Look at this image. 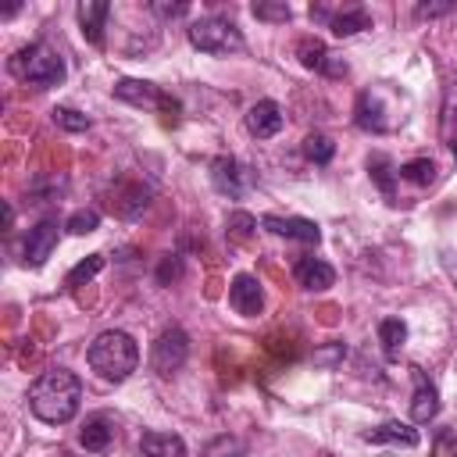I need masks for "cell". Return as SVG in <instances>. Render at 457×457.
<instances>
[{
  "mask_svg": "<svg viewBox=\"0 0 457 457\" xmlns=\"http://www.w3.org/2000/svg\"><path fill=\"white\" fill-rule=\"evenodd\" d=\"M189 43L204 54H236L243 50V32L236 29V21L221 14H207L189 25Z\"/></svg>",
  "mask_w": 457,
  "mask_h": 457,
  "instance_id": "277c9868",
  "label": "cell"
},
{
  "mask_svg": "<svg viewBox=\"0 0 457 457\" xmlns=\"http://www.w3.org/2000/svg\"><path fill=\"white\" fill-rule=\"evenodd\" d=\"M139 457H186V443L175 432H143Z\"/></svg>",
  "mask_w": 457,
  "mask_h": 457,
  "instance_id": "e0dca14e",
  "label": "cell"
},
{
  "mask_svg": "<svg viewBox=\"0 0 457 457\" xmlns=\"http://www.w3.org/2000/svg\"><path fill=\"white\" fill-rule=\"evenodd\" d=\"M439 132H443V143H446V150L457 157V79L450 82V89H446V96H443Z\"/></svg>",
  "mask_w": 457,
  "mask_h": 457,
  "instance_id": "ffe728a7",
  "label": "cell"
},
{
  "mask_svg": "<svg viewBox=\"0 0 457 457\" xmlns=\"http://www.w3.org/2000/svg\"><path fill=\"white\" fill-rule=\"evenodd\" d=\"M432 457H457V432H439Z\"/></svg>",
  "mask_w": 457,
  "mask_h": 457,
  "instance_id": "1f68e13d",
  "label": "cell"
},
{
  "mask_svg": "<svg viewBox=\"0 0 457 457\" xmlns=\"http://www.w3.org/2000/svg\"><path fill=\"white\" fill-rule=\"evenodd\" d=\"M211 182H214L218 193L232 196V200L243 196V168H239V161L236 157H218L211 164Z\"/></svg>",
  "mask_w": 457,
  "mask_h": 457,
  "instance_id": "2e32d148",
  "label": "cell"
},
{
  "mask_svg": "<svg viewBox=\"0 0 457 457\" xmlns=\"http://www.w3.org/2000/svg\"><path fill=\"white\" fill-rule=\"evenodd\" d=\"M343 357H346V346H343V343H332L328 350H318V353H314L318 364H336V361H343Z\"/></svg>",
  "mask_w": 457,
  "mask_h": 457,
  "instance_id": "d6a6232c",
  "label": "cell"
},
{
  "mask_svg": "<svg viewBox=\"0 0 457 457\" xmlns=\"http://www.w3.org/2000/svg\"><path fill=\"white\" fill-rule=\"evenodd\" d=\"M253 225H257V221H253L246 211H236V214L228 218V232H232V239H239V243L250 236V228H253Z\"/></svg>",
  "mask_w": 457,
  "mask_h": 457,
  "instance_id": "4dcf8cb0",
  "label": "cell"
},
{
  "mask_svg": "<svg viewBox=\"0 0 457 457\" xmlns=\"http://www.w3.org/2000/svg\"><path fill=\"white\" fill-rule=\"evenodd\" d=\"M82 382L68 368H50L29 386V411L46 425H68L79 414Z\"/></svg>",
  "mask_w": 457,
  "mask_h": 457,
  "instance_id": "6da1fadb",
  "label": "cell"
},
{
  "mask_svg": "<svg viewBox=\"0 0 457 457\" xmlns=\"http://www.w3.org/2000/svg\"><path fill=\"white\" fill-rule=\"evenodd\" d=\"M411 375H414V396H411V418L418 421V425H425V421H432L436 414H439V393H436V386L425 378V371L421 368H411Z\"/></svg>",
  "mask_w": 457,
  "mask_h": 457,
  "instance_id": "9c48e42d",
  "label": "cell"
},
{
  "mask_svg": "<svg viewBox=\"0 0 457 457\" xmlns=\"http://www.w3.org/2000/svg\"><path fill=\"white\" fill-rule=\"evenodd\" d=\"M168 275H179V261H164V268H161V282H168Z\"/></svg>",
  "mask_w": 457,
  "mask_h": 457,
  "instance_id": "e575fe53",
  "label": "cell"
},
{
  "mask_svg": "<svg viewBox=\"0 0 457 457\" xmlns=\"http://www.w3.org/2000/svg\"><path fill=\"white\" fill-rule=\"evenodd\" d=\"M296 57H300V64L311 68V71H328V75H343V71H346V64L332 61V54L325 50V43L314 39V36H303V39L296 43Z\"/></svg>",
  "mask_w": 457,
  "mask_h": 457,
  "instance_id": "8fae6325",
  "label": "cell"
},
{
  "mask_svg": "<svg viewBox=\"0 0 457 457\" xmlns=\"http://www.w3.org/2000/svg\"><path fill=\"white\" fill-rule=\"evenodd\" d=\"M75 14H79V25H82V36L93 46H104V21L111 14V4H104V0H82Z\"/></svg>",
  "mask_w": 457,
  "mask_h": 457,
  "instance_id": "9a60e30c",
  "label": "cell"
},
{
  "mask_svg": "<svg viewBox=\"0 0 457 457\" xmlns=\"http://www.w3.org/2000/svg\"><path fill=\"white\" fill-rule=\"evenodd\" d=\"M261 225L275 236H286V239H300V243H318L321 239V228L311 221V218H278V214H264Z\"/></svg>",
  "mask_w": 457,
  "mask_h": 457,
  "instance_id": "30bf717a",
  "label": "cell"
},
{
  "mask_svg": "<svg viewBox=\"0 0 457 457\" xmlns=\"http://www.w3.org/2000/svg\"><path fill=\"white\" fill-rule=\"evenodd\" d=\"M57 221H39L36 228H29V239H25V261L32 264V268H39V264H46V257L54 253V246H57Z\"/></svg>",
  "mask_w": 457,
  "mask_h": 457,
  "instance_id": "7c38bea8",
  "label": "cell"
},
{
  "mask_svg": "<svg viewBox=\"0 0 457 457\" xmlns=\"http://www.w3.org/2000/svg\"><path fill=\"white\" fill-rule=\"evenodd\" d=\"M50 114H54V125H61L64 132H86L89 129V118L79 114V111H71V107H54Z\"/></svg>",
  "mask_w": 457,
  "mask_h": 457,
  "instance_id": "83f0119b",
  "label": "cell"
},
{
  "mask_svg": "<svg viewBox=\"0 0 457 457\" xmlns=\"http://www.w3.org/2000/svg\"><path fill=\"white\" fill-rule=\"evenodd\" d=\"M396 175L407 179V182H414V186H432L436 182V164L428 157H414V161H403L396 168Z\"/></svg>",
  "mask_w": 457,
  "mask_h": 457,
  "instance_id": "603a6c76",
  "label": "cell"
},
{
  "mask_svg": "<svg viewBox=\"0 0 457 457\" xmlns=\"http://www.w3.org/2000/svg\"><path fill=\"white\" fill-rule=\"evenodd\" d=\"M61 457H79V453H71V450H61Z\"/></svg>",
  "mask_w": 457,
  "mask_h": 457,
  "instance_id": "d590c367",
  "label": "cell"
},
{
  "mask_svg": "<svg viewBox=\"0 0 457 457\" xmlns=\"http://www.w3.org/2000/svg\"><path fill=\"white\" fill-rule=\"evenodd\" d=\"M443 11H446V4H432V7L425 4V7H418V14H421V18H432V14H443Z\"/></svg>",
  "mask_w": 457,
  "mask_h": 457,
  "instance_id": "836d02e7",
  "label": "cell"
},
{
  "mask_svg": "<svg viewBox=\"0 0 457 457\" xmlns=\"http://www.w3.org/2000/svg\"><path fill=\"white\" fill-rule=\"evenodd\" d=\"M186 357H189V336H186L179 325L164 328V332L157 336L154 350H150V364H154L157 375H171V371H179V368L186 364Z\"/></svg>",
  "mask_w": 457,
  "mask_h": 457,
  "instance_id": "8992f818",
  "label": "cell"
},
{
  "mask_svg": "<svg viewBox=\"0 0 457 457\" xmlns=\"http://www.w3.org/2000/svg\"><path fill=\"white\" fill-rule=\"evenodd\" d=\"M282 107L275 100H257L250 111H246V132L257 136V139H271L278 129H282Z\"/></svg>",
  "mask_w": 457,
  "mask_h": 457,
  "instance_id": "ba28073f",
  "label": "cell"
},
{
  "mask_svg": "<svg viewBox=\"0 0 457 457\" xmlns=\"http://www.w3.org/2000/svg\"><path fill=\"white\" fill-rule=\"evenodd\" d=\"M253 18H261V21H289L293 11H289V4H253Z\"/></svg>",
  "mask_w": 457,
  "mask_h": 457,
  "instance_id": "f546056e",
  "label": "cell"
},
{
  "mask_svg": "<svg viewBox=\"0 0 457 457\" xmlns=\"http://www.w3.org/2000/svg\"><path fill=\"white\" fill-rule=\"evenodd\" d=\"M328 29L343 39V36H353V32H361V29H371V18H368V11H364V7H346V11L332 14Z\"/></svg>",
  "mask_w": 457,
  "mask_h": 457,
  "instance_id": "44dd1931",
  "label": "cell"
},
{
  "mask_svg": "<svg viewBox=\"0 0 457 457\" xmlns=\"http://www.w3.org/2000/svg\"><path fill=\"white\" fill-rule=\"evenodd\" d=\"M121 200L118 204H111L121 218H132V214H139L143 207H146V196H150V189H143V186H132V189H125V193H118Z\"/></svg>",
  "mask_w": 457,
  "mask_h": 457,
  "instance_id": "d4e9b609",
  "label": "cell"
},
{
  "mask_svg": "<svg viewBox=\"0 0 457 457\" xmlns=\"http://www.w3.org/2000/svg\"><path fill=\"white\" fill-rule=\"evenodd\" d=\"M100 268H104V257H100V253H89L86 261H79V264L68 271V278H64V282H68V286H82V282H89Z\"/></svg>",
  "mask_w": 457,
  "mask_h": 457,
  "instance_id": "4316f807",
  "label": "cell"
},
{
  "mask_svg": "<svg viewBox=\"0 0 457 457\" xmlns=\"http://www.w3.org/2000/svg\"><path fill=\"white\" fill-rule=\"evenodd\" d=\"M303 154H307V161H314V164H328L332 154H336V143H332L328 136H321V132H311V136L303 139Z\"/></svg>",
  "mask_w": 457,
  "mask_h": 457,
  "instance_id": "cb8c5ba5",
  "label": "cell"
},
{
  "mask_svg": "<svg viewBox=\"0 0 457 457\" xmlns=\"http://www.w3.org/2000/svg\"><path fill=\"white\" fill-rule=\"evenodd\" d=\"M368 171H371V179L378 182V189H382L386 196H393V168H389V157H386V154H375V157L368 161Z\"/></svg>",
  "mask_w": 457,
  "mask_h": 457,
  "instance_id": "484cf974",
  "label": "cell"
},
{
  "mask_svg": "<svg viewBox=\"0 0 457 457\" xmlns=\"http://www.w3.org/2000/svg\"><path fill=\"white\" fill-rule=\"evenodd\" d=\"M403 339H407V325L400 318H382L378 321V343H382L386 357H396L400 346H403Z\"/></svg>",
  "mask_w": 457,
  "mask_h": 457,
  "instance_id": "7402d4cb",
  "label": "cell"
},
{
  "mask_svg": "<svg viewBox=\"0 0 457 457\" xmlns=\"http://www.w3.org/2000/svg\"><path fill=\"white\" fill-rule=\"evenodd\" d=\"M353 121H357V129H364V132H386L382 100H378L375 93H361V96H357V107H353Z\"/></svg>",
  "mask_w": 457,
  "mask_h": 457,
  "instance_id": "d6986e66",
  "label": "cell"
},
{
  "mask_svg": "<svg viewBox=\"0 0 457 457\" xmlns=\"http://www.w3.org/2000/svg\"><path fill=\"white\" fill-rule=\"evenodd\" d=\"M111 439H114V421H111V414H89V418L82 421V428H79V443H82L89 453H104V450L111 446Z\"/></svg>",
  "mask_w": 457,
  "mask_h": 457,
  "instance_id": "5bb4252c",
  "label": "cell"
},
{
  "mask_svg": "<svg viewBox=\"0 0 457 457\" xmlns=\"http://www.w3.org/2000/svg\"><path fill=\"white\" fill-rule=\"evenodd\" d=\"M86 361H89V368H93L100 378H107V382H125V378L136 371V364H139V346H136V339H132L129 332L107 328V332H100V336L89 343Z\"/></svg>",
  "mask_w": 457,
  "mask_h": 457,
  "instance_id": "7a4b0ae2",
  "label": "cell"
},
{
  "mask_svg": "<svg viewBox=\"0 0 457 457\" xmlns=\"http://www.w3.org/2000/svg\"><path fill=\"white\" fill-rule=\"evenodd\" d=\"M228 303H232V311L243 314V318L261 314V311H264V289H261V282H257L253 275H236L232 286H228Z\"/></svg>",
  "mask_w": 457,
  "mask_h": 457,
  "instance_id": "52a82bcc",
  "label": "cell"
},
{
  "mask_svg": "<svg viewBox=\"0 0 457 457\" xmlns=\"http://www.w3.org/2000/svg\"><path fill=\"white\" fill-rule=\"evenodd\" d=\"M418 428L403 425V421H382L378 428L364 432V443H393V446H418Z\"/></svg>",
  "mask_w": 457,
  "mask_h": 457,
  "instance_id": "ac0fdd59",
  "label": "cell"
},
{
  "mask_svg": "<svg viewBox=\"0 0 457 457\" xmlns=\"http://www.w3.org/2000/svg\"><path fill=\"white\" fill-rule=\"evenodd\" d=\"M114 96H118V100H125V104H136V107H157V111H164V118H168V121H175V114H179V100H175V96H168L164 89H157L154 82L121 79V82L114 86Z\"/></svg>",
  "mask_w": 457,
  "mask_h": 457,
  "instance_id": "5b68a950",
  "label": "cell"
},
{
  "mask_svg": "<svg viewBox=\"0 0 457 457\" xmlns=\"http://www.w3.org/2000/svg\"><path fill=\"white\" fill-rule=\"evenodd\" d=\"M11 75L36 86V89H50L57 82H64V57L57 50H50L46 43H29L11 57Z\"/></svg>",
  "mask_w": 457,
  "mask_h": 457,
  "instance_id": "3957f363",
  "label": "cell"
},
{
  "mask_svg": "<svg viewBox=\"0 0 457 457\" xmlns=\"http://www.w3.org/2000/svg\"><path fill=\"white\" fill-rule=\"evenodd\" d=\"M293 275L311 293H321V289H328L336 282V268L328 261H321V257H300L296 268H293Z\"/></svg>",
  "mask_w": 457,
  "mask_h": 457,
  "instance_id": "4fadbf2b",
  "label": "cell"
},
{
  "mask_svg": "<svg viewBox=\"0 0 457 457\" xmlns=\"http://www.w3.org/2000/svg\"><path fill=\"white\" fill-rule=\"evenodd\" d=\"M71 236H86V232H96L100 228V214L93 211V207H86V211H75L71 218H68V225H64Z\"/></svg>",
  "mask_w": 457,
  "mask_h": 457,
  "instance_id": "f1b7e54d",
  "label": "cell"
}]
</instances>
